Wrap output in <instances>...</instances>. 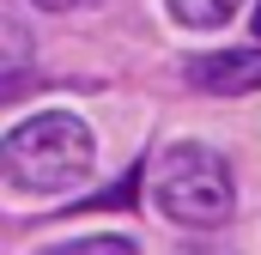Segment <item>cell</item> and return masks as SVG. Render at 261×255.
Wrapping results in <instances>:
<instances>
[{
    "label": "cell",
    "mask_w": 261,
    "mask_h": 255,
    "mask_svg": "<svg viewBox=\"0 0 261 255\" xmlns=\"http://www.w3.org/2000/svg\"><path fill=\"white\" fill-rule=\"evenodd\" d=\"M255 37H261V6H255Z\"/></svg>",
    "instance_id": "ba28073f"
},
{
    "label": "cell",
    "mask_w": 261,
    "mask_h": 255,
    "mask_svg": "<svg viewBox=\"0 0 261 255\" xmlns=\"http://www.w3.org/2000/svg\"><path fill=\"white\" fill-rule=\"evenodd\" d=\"M43 12H79V6H91V0H37Z\"/></svg>",
    "instance_id": "52a82bcc"
},
{
    "label": "cell",
    "mask_w": 261,
    "mask_h": 255,
    "mask_svg": "<svg viewBox=\"0 0 261 255\" xmlns=\"http://www.w3.org/2000/svg\"><path fill=\"white\" fill-rule=\"evenodd\" d=\"M152 200L164 219L189 225V231H213L231 219L237 189H231V164L213 152V146H170L158 164H152Z\"/></svg>",
    "instance_id": "7a4b0ae2"
},
{
    "label": "cell",
    "mask_w": 261,
    "mask_h": 255,
    "mask_svg": "<svg viewBox=\"0 0 261 255\" xmlns=\"http://www.w3.org/2000/svg\"><path fill=\"white\" fill-rule=\"evenodd\" d=\"M237 6H243V0H170V12H176L182 24H195V31H213V24H225Z\"/></svg>",
    "instance_id": "277c9868"
},
{
    "label": "cell",
    "mask_w": 261,
    "mask_h": 255,
    "mask_svg": "<svg viewBox=\"0 0 261 255\" xmlns=\"http://www.w3.org/2000/svg\"><path fill=\"white\" fill-rule=\"evenodd\" d=\"M24 55H31V31H24V24L0 6V67H18Z\"/></svg>",
    "instance_id": "5b68a950"
},
{
    "label": "cell",
    "mask_w": 261,
    "mask_h": 255,
    "mask_svg": "<svg viewBox=\"0 0 261 255\" xmlns=\"http://www.w3.org/2000/svg\"><path fill=\"white\" fill-rule=\"evenodd\" d=\"M97 164V140L79 116H31L0 140V170L6 183L24 194H61L73 183H85Z\"/></svg>",
    "instance_id": "6da1fadb"
},
{
    "label": "cell",
    "mask_w": 261,
    "mask_h": 255,
    "mask_svg": "<svg viewBox=\"0 0 261 255\" xmlns=\"http://www.w3.org/2000/svg\"><path fill=\"white\" fill-rule=\"evenodd\" d=\"M189 85H195V91H213V97L261 91V49H219V55H200V61H189Z\"/></svg>",
    "instance_id": "3957f363"
},
{
    "label": "cell",
    "mask_w": 261,
    "mask_h": 255,
    "mask_svg": "<svg viewBox=\"0 0 261 255\" xmlns=\"http://www.w3.org/2000/svg\"><path fill=\"white\" fill-rule=\"evenodd\" d=\"M49 255H134V243L128 237H85V243H61Z\"/></svg>",
    "instance_id": "8992f818"
}]
</instances>
